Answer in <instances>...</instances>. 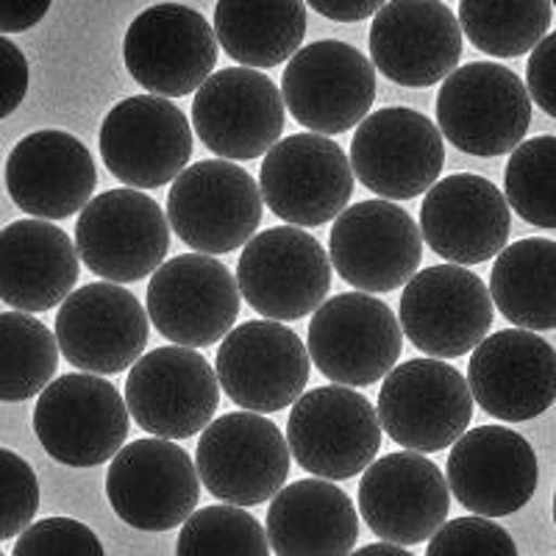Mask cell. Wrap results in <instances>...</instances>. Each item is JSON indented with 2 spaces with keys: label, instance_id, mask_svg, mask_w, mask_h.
Segmentation results:
<instances>
[{
  "label": "cell",
  "instance_id": "cell-1",
  "mask_svg": "<svg viewBox=\"0 0 556 556\" xmlns=\"http://www.w3.org/2000/svg\"><path fill=\"white\" fill-rule=\"evenodd\" d=\"M531 126V98L518 73L495 62L451 70L437 92V128L470 156H504Z\"/></svg>",
  "mask_w": 556,
  "mask_h": 556
},
{
  "label": "cell",
  "instance_id": "cell-2",
  "mask_svg": "<svg viewBox=\"0 0 556 556\" xmlns=\"http://www.w3.org/2000/svg\"><path fill=\"white\" fill-rule=\"evenodd\" d=\"M287 445L292 459L317 479H354L379 456L376 406L356 387L329 384L292 401Z\"/></svg>",
  "mask_w": 556,
  "mask_h": 556
},
{
  "label": "cell",
  "instance_id": "cell-3",
  "mask_svg": "<svg viewBox=\"0 0 556 556\" xmlns=\"http://www.w3.org/2000/svg\"><path fill=\"white\" fill-rule=\"evenodd\" d=\"M165 217L192 251L231 253L260 228V184L228 159H203L173 178Z\"/></svg>",
  "mask_w": 556,
  "mask_h": 556
},
{
  "label": "cell",
  "instance_id": "cell-4",
  "mask_svg": "<svg viewBox=\"0 0 556 556\" xmlns=\"http://www.w3.org/2000/svg\"><path fill=\"white\" fill-rule=\"evenodd\" d=\"M278 92L306 131L337 137L370 114L376 103V67L354 45L320 39L292 53Z\"/></svg>",
  "mask_w": 556,
  "mask_h": 556
},
{
  "label": "cell",
  "instance_id": "cell-5",
  "mask_svg": "<svg viewBox=\"0 0 556 556\" xmlns=\"http://www.w3.org/2000/svg\"><path fill=\"white\" fill-rule=\"evenodd\" d=\"M376 415L392 443L437 454L468 431L473 395L445 359H409L384 376Z\"/></svg>",
  "mask_w": 556,
  "mask_h": 556
},
{
  "label": "cell",
  "instance_id": "cell-6",
  "mask_svg": "<svg viewBox=\"0 0 556 556\" xmlns=\"http://www.w3.org/2000/svg\"><path fill=\"white\" fill-rule=\"evenodd\" d=\"M131 415L112 381L67 374L39 392L34 431L39 443L67 468H98L126 445Z\"/></svg>",
  "mask_w": 556,
  "mask_h": 556
},
{
  "label": "cell",
  "instance_id": "cell-7",
  "mask_svg": "<svg viewBox=\"0 0 556 556\" xmlns=\"http://www.w3.org/2000/svg\"><path fill=\"white\" fill-rule=\"evenodd\" d=\"M306 354L331 384L370 387L390 374L401 351L399 317L370 292H342L323 301L309 323Z\"/></svg>",
  "mask_w": 556,
  "mask_h": 556
},
{
  "label": "cell",
  "instance_id": "cell-8",
  "mask_svg": "<svg viewBox=\"0 0 556 556\" xmlns=\"http://www.w3.org/2000/svg\"><path fill=\"white\" fill-rule=\"evenodd\" d=\"M195 470L223 504H265L290 479V445L267 417L231 412L206 424L195 451Z\"/></svg>",
  "mask_w": 556,
  "mask_h": 556
},
{
  "label": "cell",
  "instance_id": "cell-9",
  "mask_svg": "<svg viewBox=\"0 0 556 556\" xmlns=\"http://www.w3.org/2000/svg\"><path fill=\"white\" fill-rule=\"evenodd\" d=\"M493 317L486 285L462 265L426 267L401 292V334L431 359L468 356L490 334Z\"/></svg>",
  "mask_w": 556,
  "mask_h": 556
},
{
  "label": "cell",
  "instance_id": "cell-10",
  "mask_svg": "<svg viewBox=\"0 0 556 556\" xmlns=\"http://www.w3.org/2000/svg\"><path fill=\"white\" fill-rule=\"evenodd\" d=\"M237 290L265 320H301L326 301L331 262L304 228L276 226L245 242Z\"/></svg>",
  "mask_w": 556,
  "mask_h": 556
},
{
  "label": "cell",
  "instance_id": "cell-11",
  "mask_svg": "<svg viewBox=\"0 0 556 556\" xmlns=\"http://www.w3.org/2000/svg\"><path fill=\"white\" fill-rule=\"evenodd\" d=\"M170 251V226L156 201L131 187L89 198L76 220L78 260L96 276L128 285L151 276Z\"/></svg>",
  "mask_w": 556,
  "mask_h": 556
},
{
  "label": "cell",
  "instance_id": "cell-12",
  "mask_svg": "<svg viewBox=\"0 0 556 556\" xmlns=\"http://www.w3.org/2000/svg\"><path fill=\"white\" fill-rule=\"evenodd\" d=\"M109 462L106 498L123 523L139 531H170L198 509L195 462L173 440H134Z\"/></svg>",
  "mask_w": 556,
  "mask_h": 556
},
{
  "label": "cell",
  "instance_id": "cell-13",
  "mask_svg": "<svg viewBox=\"0 0 556 556\" xmlns=\"http://www.w3.org/2000/svg\"><path fill=\"white\" fill-rule=\"evenodd\" d=\"M131 367L123 401L134 424L148 434L187 440L215 417L220 384L215 367L195 348H156Z\"/></svg>",
  "mask_w": 556,
  "mask_h": 556
},
{
  "label": "cell",
  "instance_id": "cell-14",
  "mask_svg": "<svg viewBox=\"0 0 556 556\" xmlns=\"http://www.w3.org/2000/svg\"><path fill=\"white\" fill-rule=\"evenodd\" d=\"M354 170L334 139L292 134L267 148L260 170V195L270 212L298 228L334 220L351 201Z\"/></svg>",
  "mask_w": 556,
  "mask_h": 556
},
{
  "label": "cell",
  "instance_id": "cell-15",
  "mask_svg": "<svg viewBox=\"0 0 556 556\" xmlns=\"http://www.w3.org/2000/svg\"><path fill=\"white\" fill-rule=\"evenodd\" d=\"M148 317L173 345L208 348L231 331L240 315L235 273L208 253H181L153 270Z\"/></svg>",
  "mask_w": 556,
  "mask_h": 556
},
{
  "label": "cell",
  "instance_id": "cell-16",
  "mask_svg": "<svg viewBox=\"0 0 556 556\" xmlns=\"http://www.w3.org/2000/svg\"><path fill=\"white\" fill-rule=\"evenodd\" d=\"M351 170L387 201L424 195L445 167L443 134L426 114L390 106L367 114L351 139Z\"/></svg>",
  "mask_w": 556,
  "mask_h": 556
},
{
  "label": "cell",
  "instance_id": "cell-17",
  "mask_svg": "<svg viewBox=\"0 0 556 556\" xmlns=\"http://www.w3.org/2000/svg\"><path fill=\"white\" fill-rule=\"evenodd\" d=\"M123 59L151 96H192L217 64V39L201 12L181 3H156L134 17Z\"/></svg>",
  "mask_w": 556,
  "mask_h": 556
},
{
  "label": "cell",
  "instance_id": "cell-18",
  "mask_svg": "<svg viewBox=\"0 0 556 556\" xmlns=\"http://www.w3.org/2000/svg\"><path fill=\"white\" fill-rule=\"evenodd\" d=\"M103 165L131 190L170 184L192 156L187 114L162 96H134L103 117L98 134Z\"/></svg>",
  "mask_w": 556,
  "mask_h": 556
},
{
  "label": "cell",
  "instance_id": "cell-19",
  "mask_svg": "<svg viewBox=\"0 0 556 556\" xmlns=\"http://www.w3.org/2000/svg\"><path fill=\"white\" fill-rule=\"evenodd\" d=\"M309 354L301 337L278 320H245L223 337L215 376L245 412H281L306 390Z\"/></svg>",
  "mask_w": 556,
  "mask_h": 556
},
{
  "label": "cell",
  "instance_id": "cell-20",
  "mask_svg": "<svg viewBox=\"0 0 556 556\" xmlns=\"http://www.w3.org/2000/svg\"><path fill=\"white\" fill-rule=\"evenodd\" d=\"M424 260V237L406 208L392 201H362L342 208L329 235V262L359 292H392Z\"/></svg>",
  "mask_w": 556,
  "mask_h": 556
},
{
  "label": "cell",
  "instance_id": "cell-21",
  "mask_svg": "<svg viewBox=\"0 0 556 556\" xmlns=\"http://www.w3.org/2000/svg\"><path fill=\"white\" fill-rule=\"evenodd\" d=\"M151 323L131 290L96 281L70 292L56 312V345L78 370L123 374L148 348Z\"/></svg>",
  "mask_w": 556,
  "mask_h": 556
},
{
  "label": "cell",
  "instance_id": "cell-22",
  "mask_svg": "<svg viewBox=\"0 0 556 556\" xmlns=\"http://www.w3.org/2000/svg\"><path fill=\"white\" fill-rule=\"evenodd\" d=\"M192 126L212 153L248 162L265 156L278 142L285 131V101L260 70L228 67L195 89Z\"/></svg>",
  "mask_w": 556,
  "mask_h": 556
},
{
  "label": "cell",
  "instance_id": "cell-23",
  "mask_svg": "<svg viewBox=\"0 0 556 556\" xmlns=\"http://www.w3.org/2000/svg\"><path fill=\"white\" fill-rule=\"evenodd\" d=\"M359 513L376 538L392 545L429 540L451 513L443 470L417 451L374 459L359 481Z\"/></svg>",
  "mask_w": 556,
  "mask_h": 556
},
{
  "label": "cell",
  "instance_id": "cell-24",
  "mask_svg": "<svg viewBox=\"0 0 556 556\" xmlns=\"http://www.w3.org/2000/svg\"><path fill=\"white\" fill-rule=\"evenodd\" d=\"M468 387L486 415L523 424L551 409L556 395L554 345L529 329H506L473 348Z\"/></svg>",
  "mask_w": 556,
  "mask_h": 556
},
{
  "label": "cell",
  "instance_id": "cell-25",
  "mask_svg": "<svg viewBox=\"0 0 556 556\" xmlns=\"http://www.w3.org/2000/svg\"><path fill=\"white\" fill-rule=\"evenodd\" d=\"M540 481L538 454L506 426H479L448 456V490L479 518H506L531 501Z\"/></svg>",
  "mask_w": 556,
  "mask_h": 556
},
{
  "label": "cell",
  "instance_id": "cell-26",
  "mask_svg": "<svg viewBox=\"0 0 556 556\" xmlns=\"http://www.w3.org/2000/svg\"><path fill=\"white\" fill-rule=\"evenodd\" d=\"M367 39L370 64L401 87H434L462 56V28L443 0H390Z\"/></svg>",
  "mask_w": 556,
  "mask_h": 556
},
{
  "label": "cell",
  "instance_id": "cell-27",
  "mask_svg": "<svg viewBox=\"0 0 556 556\" xmlns=\"http://www.w3.org/2000/svg\"><path fill=\"white\" fill-rule=\"evenodd\" d=\"M417 228L437 256L462 267L481 265L506 248L513 208L490 178L459 173L426 190Z\"/></svg>",
  "mask_w": 556,
  "mask_h": 556
},
{
  "label": "cell",
  "instance_id": "cell-28",
  "mask_svg": "<svg viewBox=\"0 0 556 556\" xmlns=\"http://www.w3.org/2000/svg\"><path fill=\"white\" fill-rule=\"evenodd\" d=\"M96 187V159L81 139L67 131H34L9 153V195L39 220L78 215Z\"/></svg>",
  "mask_w": 556,
  "mask_h": 556
},
{
  "label": "cell",
  "instance_id": "cell-29",
  "mask_svg": "<svg viewBox=\"0 0 556 556\" xmlns=\"http://www.w3.org/2000/svg\"><path fill=\"white\" fill-rule=\"evenodd\" d=\"M78 253L48 220H17L0 231V301L17 312H48L73 292Z\"/></svg>",
  "mask_w": 556,
  "mask_h": 556
},
{
  "label": "cell",
  "instance_id": "cell-30",
  "mask_svg": "<svg viewBox=\"0 0 556 556\" xmlns=\"http://www.w3.org/2000/svg\"><path fill=\"white\" fill-rule=\"evenodd\" d=\"M265 534L276 556H348L359 540V515L334 481H292L273 495Z\"/></svg>",
  "mask_w": 556,
  "mask_h": 556
},
{
  "label": "cell",
  "instance_id": "cell-31",
  "mask_svg": "<svg viewBox=\"0 0 556 556\" xmlns=\"http://www.w3.org/2000/svg\"><path fill=\"white\" fill-rule=\"evenodd\" d=\"M212 31L237 64L270 70L304 42L306 7L304 0H217Z\"/></svg>",
  "mask_w": 556,
  "mask_h": 556
},
{
  "label": "cell",
  "instance_id": "cell-32",
  "mask_svg": "<svg viewBox=\"0 0 556 556\" xmlns=\"http://www.w3.org/2000/svg\"><path fill=\"white\" fill-rule=\"evenodd\" d=\"M554 240H520L501 248L490 273V298L513 326L529 331H551L556 326L554 306Z\"/></svg>",
  "mask_w": 556,
  "mask_h": 556
},
{
  "label": "cell",
  "instance_id": "cell-33",
  "mask_svg": "<svg viewBox=\"0 0 556 556\" xmlns=\"http://www.w3.org/2000/svg\"><path fill=\"white\" fill-rule=\"evenodd\" d=\"M551 17V0H459L456 23L476 51L515 59L548 34Z\"/></svg>",
  "mask_w": 556,
  "mask_h": 556
},
{
  "label": "cell",
  "instance_id": "cell-34",
  "mask_svg": "<svg viewBox=\"0 0 556 556\" xmlns=\"http://www.w3.org/2000/svg\"><path fill=\"white\" fill-rule=\"evenodd\" d=\"M59 365L53 331L28 312H0V401H28L51 384Z\"/></svg>",
  "mask_w": 556,
  "mask_h": 556
},
{
  "label": "cell",
  "instance_id": "cell-35",
  "mask_svg": "<svg viewBox=\"0 0 556 556\" xmlns=\"http://www.w3.org/2000/svg\"><path fill=\"white\" fill-rule=\"evenodd\" d=\"M176 556H270V543L245 506L215 504L184 520Z\"/></svg>",
  "mask_w": 556,
  "mask_h": 556
},
{
  "label": "cell",
  "instance_id": "cell-36",
  "mask_svg": "<svg viewBox=\"0 0 556 556\" xmlns=\"http://www.w3.org/2000/svg\"><path fill=\"white\" fill-rule=\"evenodd\" d=\"M513 156L504 170L506 203L515 215L523 217L529 226L551 231L556 226L554 215V162L556 139L551 134L534 137L513 148Z\"/></svg>",
  "mask_w": 556,
  "mask_h": 556
},
{
  "label": "cell",
  "instance_id": "cell-37",
  "mask_svg": "<svg viewBox=\"0 0 556 556\" xmlns=\"http://www.w3.org/2000/svg\"><path fill=\"white\" fill-rule=\"evenodd\" d=\"M426 556H518L513 534L493 518H456L429 538Z\"/></svg>",
  "mask_w": 556,
  "mask_h": 556
},
{
  "label": "cell",
  "instance_id": "cell-38",
  "mask_svg": "<svg viewBox=\"0 0 556 556\" xmlns=\"http://www.w3.org/2000/svg\"><path fill=\"white\" fill-rule=\"evenodd\" d=\"M39 509V481L20 454L0 448V543L17 538L34 523Z\"/></svg>",
  "mask_w": 556,
  "mask_h": 556
},
{
  "label": "cell",
  "instance_id": "cell-39",
  "mask_svg": "<svg viewBox=\"0 0 556 556\" xmlns=\"http://www.w3.org/2000/svg\"><path fill=\"white\" fill-rule=\"evenodd\" d=\"M12 556H106V551L81 520L45 518L20 531Z\"/></svg>",
  "mask_w": 556,
  "mask_h": 556
},
{
  "label": "cell",
  "instance_id": "cell-40",
  "mask_svg": "<svg viewBox=\"0 0 556 556\" xmlns=\"http://www.w3.org/2000/svg\"><path fill=\"white\" fill-rule=\"evenodd\" d=\"M554 51H556V37L545 34L534 48H531V59L526 64V92L534 98L540 109L548 117L556 114V96H554Z\"/></svg>",
  "mask_w": 556,
  "mask_h": 556
},
{
  "label": "cell",
  "instance_id": "cell-41",
  "mask_svg": "<svg viewBox=\"0 0 556 556\" xmlns=\"http://www.w3.org/2000/svg\"><path fill=\"white\" fill-rule=\"evenodd\" d=\"M28 96V59L12 39L0 37V121Z\"/></svg>",
  "mask_w": 556,
  "mask_h": 556
},
{
  "label": "cell",
  "instance_id": "cell-42",
  "mask_svg": "<svg viewBox=\"0 0 556 556\" xmlns=\"http://www.w3.org/2000/svg\"><path fill=\"white\" fill-rule=\"evenodd\" d=\"M53 0H0V34L28 31L51 12Z\"/></svg>",
  "mask_w": 556,
  "mask_h": 556
},
{
  "label": "cell",
  "instance_id": "cell-43",
  "mask_svg": "<svg viewBox=\"0 0 556 556\" xmlns=\"http://www.w3.org/2000/svg\"><path fill=\"white\" fill-rule=\"evenodd\" d=\"M317 14L334 23H359L374 17L387 0H306Z\"/></svg>",
  "mask_w": 556,
  "mask_h": 556
},
{
  "label": "cell",
  "instance_id": "cell-44",
  "mask_svg": "<svg viewBox=\"0 0 556 556\" xmlns=\"http://www.w3.org/2000/svg\"><path fill=\"white\" fill-rule=\"evenodd\" d=\"M348 556H412L404 545H392V543H374L365 545L359 551H351Z\"/></svg>",
  "mask_w": 556,
  "mask_h": 556
},
{
  "label": "cell",
  "instance_id": "cell-45",
  "mask_svg": "<svg viewBox=\"0 0 556 556\" xmlns=\"http://www.w3.org/2000/svg\"><path fill=\"white\" fill-rule=\"evenodd\" d=\"M0 556H7V554H3V551H0Z\"/></svg>",
  "mask_w": 556,
  "mask_h": 556
}]
</instances>
